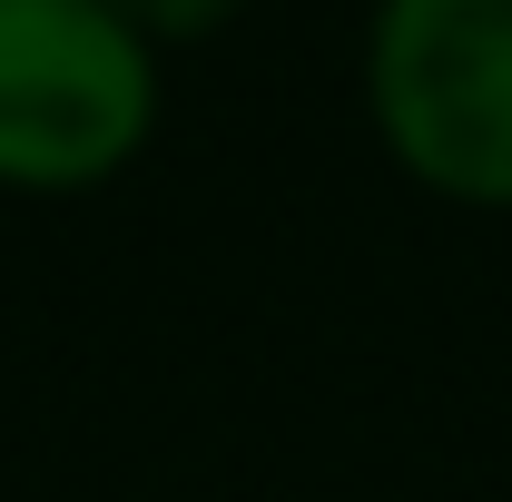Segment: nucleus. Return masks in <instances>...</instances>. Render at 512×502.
<instances>
[{
    "instance_id": "1",
    "label": "nucleus",
    "mask_w": 512,
    "mask_h": 502,
    "mask_svg": "<svg viewBox=\"0 0 512 502\" xmlns=\"http://www.w3.org/2000/svg\"><path fill=\"white\" fill-rule=\"evenodd\" d=\"M158 128V50L109 0H0V188H99Z\"/></svg>"
},
{
    "instance_id": "2",
    "label": "nucleus",
    "mask_w": 512,
    "mask_h": 502,
    "mask_svg": "<svg viewBox=\"0 0 512 502\" xmlns=\"http://www.w3.org/2000/svg\"><path fill=\"white\" fill-rule=\"evenodd\" d=\"M365 99L404 178L512 207V0H375Z\"/></svg>"
},
{
    "instance_id": "3",
    "label": "nucleus",
    "mask_w": 512,
    "mask_h": 502,
    "mask_svg": "<svg viewBox=\"0 0 512 502\" xmlns=\"http://www.w3.org/2000/svg\"><path fill=\"white\" fill-rule=\"evenodd\" d=\"M109 10H119L148 50H158V40H207V30H227L247 0H109Z\"/></svg>"
}]
</instances>
